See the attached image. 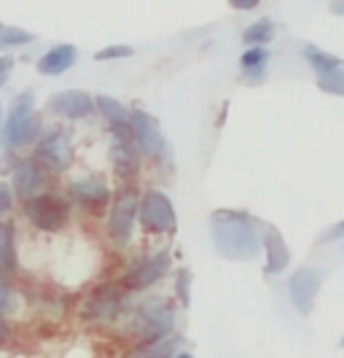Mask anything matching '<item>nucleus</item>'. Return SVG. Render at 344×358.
Returning <instances> with one entry per match:
<instances>
[{
    "mask_svg": "<svg viewBox=\"0 0 344 358\" xmlns=\"http://www.w3.org/2000/svg\"><path fill=\"white\" fill-rule=\"evenodd\" d=\"M8 180H11L22 205L52 192V176L43 170V164L36 157H17V162L11 164V178Z\"/></svg>",
    "mask_w": 344,
    "mask_h": 358,
    "instance_id": "nucleus-13",
    "label": "nucleus"
},
{
    "mask_svg": "<svg viewBox=\"0 0 344 358\" xmlns=\"http://www.w3.org/2000/svg\"><path fill=\"white\" fill-rule=\"evenodd\" d=\"M264 227L253 213L218 208L210 213V237L226 262H253L264 253Z\"/></svg>",
    "mask_w": 344,
    "mask_h": 358,
    "instance_id": "nucleus-1",
    "label": "nucleus"
},
{
    "mask_svg": "<svg viewBox=\"0 0 344 358\" xmlns=\"http://www.w3.org/2000/svg\"><path fill=\"white\" fill-rule=\"evenodd\" d=\"M181 345H183L181 334H175V337L162 340V342L132 345V348H129V353H127V358H175L178 353H181Z\"/></svg>",
    "mask_w": 344,
    "mask_h": 358,
    "instance_id": "nucleus-20",
    "label": "nucleus"
},
{
    "mask_svg": "<svg viewBox=\"0 0 344 358\" xmlns=\"http://www.w3.org/2000/svg\"><path fill=\"white\" fill-rule=\"evenodd\" d=\"M339 240L344 243V218L342 221H336L334 227H328L326 232L317 237V243H320V245H331V243H339Z\"/></svg>",
    "mask_w": 344,
    "mask_h": 358,
    "instance_id": "nucleus-31",
    "label": "nucleus"
},
{
    "mask_svg": "<svg viewBox=\"0 0 344 358\" xmlns=\"http://www.w3.org/2000/svg\"><path fill=\"white\" fill-rule=\"evenodd\" d=\"M129 305H132V294L119 280H108L87 291V296L78 302V318L94 329H108L124 321Z\"/></svg>",
    "mask_w": 344,
    "mask_h": 358,
    "instance_id": "nucleus-4",
    "label": "nucleus"
},
{
    "mask_svg": "<svg viewBox=\"0 0 344 358\" xmlns=\"http://www.w3.org/2000/svg\"><path fill=\"white\" fill-rule=\"evenodd\" d=\"M14 68H17V57L14 54H0V90L11 81Z\"/></svg>",
    "mask_w": 344,
    "mask_h": 358,
    "instance_id": "nucleus-30",
    "label": "nucleus"
},
{
    "mask_svg": "<svg viewBox=\"0 0 344 358\" xmlns=\"http://www.w3.org/2000/svg\"><path fill=\"white\" fill-rule=\"evenodd\" d=\"M191 283H194L191 269L188 267L175 269V278H172V299H178V305H181L183 310L191 305Z\"/></svg>",
    "mask_w": 344,
    "mask_h": 358,
    "instance_id": "nucleus-24",
    "label": "nucleus"
},
{
    "mask_svg": "<svg viewBox=\"0 0 344 358\" xmlns=\"http://www.w3.org/2000/svg\"><path fill=\"white\" fill-rule=\"evenodd\" d=\"M172 269V253L167 248H154L143 251L129 262L124 272L119 275V283L127 288L129 294H145L151 288H156Z\"/></svg>",
    "mask_w": 344,
    "mask_h": 358,
    "instance_id": "nucleus-6",
    "label": "nucleus"
},
{
    "mask_svg": "<svg viewBox=\"0 0 344 358\" xmlns=\"http://www.w3.org/2000/svg\"><path fill=\"white\" fill-rule=\"evenodd\" d=\"M342 248H344V245H342Z\"/></svg>",
    "mask_w": 344,
    "mask_h": 358,
    "instance_id": "nucleus-39",
    "label": "nucleus"
},
{
    "mask_svg": "<svg viewBox=\"0 0 344 358\" xmlns=\"http://www.w3.org/2000/svg\"><path fill=\"white\" fill-rule=\"evenodd\" d=\"M132 54H135V49L127 46V43H110V46L97 49V52H94V59H97V62H116V59H127Z\"/></svg>",
    "mask_w": 344,
    "mask_h": 358,
    "instance_id": "nucleus-28",
    "label": "nucleus"
},
{
    "mask_svg": "<svg viewBox=\"0 0 344 358\" xmlns=\"http://www.w3.org/2000/svg\"><path fill=\"white\" fill-rule=\"evenodd\" d=\"M121 323L132 345L170 340L178 334V305L170 296L151 294L132 302Z\"/></svg>",
    "mask_w": 344,
    "mask_h": 358,
    "instance_id": "nucleus-2",
    "label": "nucleus"
},
{
    "mask_svg": "<svg viewBox=\"0 0 344 358\" xmlns=\"http://www.w3.org/2000/svg\"><path fill=\"white\" fill-rule=\"evenodd\" d=\"M108 162L113 176L124 183H135L140 176V162L143 154L135 143V132H132V122L129 124L108 127Z\"/></svg>",
    "mask_w": 344,
    "mask_h": 358,
    "instance_id": "nucleus-10",
    "label": "nucleus"
},
{
    "mask_svg": "<svg viewBox=\"0 0 344 358\" xmlns=\"http://www.w3.org/2000/svg\"><path fill=\"white\" fill-rule=\"evenodd\" d=\"M339 348H344V334H342V340H339Z\"/></svg>",
    "mask_w": 344,
    "mask_h": 358,
    "instance_id": "nucleus-38",
    "label": "nucleus"
},
{
    "mask_svg": "<svg viewBox=\"0 0 344 358\" xmlns=\"http://www.w3.org/2000/svg\"><path fill=\"white\" fill-rule=\"evenodd\" d=\"M140 197L143 192L135 183H121L105 215V234L116 248H129L135 240V229L140 224Z\"/></svg>",
    "mask_w": 344,
    "mask_h": 358,
    "instance_id": "nucleus-5",
    "label": "nucleus"
},
{
    "mask_svg": "<svg viewBox=\"0 0 344 358\" xmlns=\"http://www.w3.org/2000/svg\"><path fill=\"white\" fill-rule=\"evenodd\" d=\"M19 278V245L14 221H0V283Z\"/></svg>",
    "mask_w": 344,
    "mask_h": 358,
    "instance_id": "nucleus-17",
    "label": "nucleus"
},
{
    "mask_svg": "<svg viewBox=\"0 0 344 358\" xmlns=\"http://www.w3.org/2000/svg\"><path fill=\"white\" fill-rule=\"evenodd\" d=\"M6 122V106H3V100H0V127Z\"/></svg>",
    "mask_w": 344,
    "mask_h": 358,
    "instance_id": "nucleus-35",
    "label": "nucleus"
},
{
    "mask_svg": "<svg viewBox=\"0 0 344 358\" xmlns=\"http://www.w3.org/2000/svg\"><path fill=\"white\" fill-rule=\"evenodd\" d=\"M11 345V321L0 315V348Z\"/></svg>",
    "mask_w": 344,
    "mask_h": 358,
    "instance_id": "nucleus-33",
    "label": "nucleus"
},
{
    "mask_svg": "<svg viewBox=\"0 0 344 358\" xmlns=\"http://www.w3.org/2000/svg\"><path fill=\"white\" fill-rule=\"evenodd\" d=\"M17 205V192L11 186V180L0 178V221H8V215Z\"/></svg>",
    "mask_w": 344,
    "mask_h": 358,
    "instance_id": "nucleus-29",
    "label": "nucleus"
},
{
    "mask_svg": "<svg viewBox=\"0 0 344 358\" xmlns=\"http://www.w3.org/2000/svg\"><path fill=\"white\" fill-rule=\"evenodd\" d=\"M274 33H277V24L269 17H264L242 30V43H245V49L248 46H269L274 41Z\"/></svg>",
    "mask_w": 344,
    "mask_h": 358,
    "instance_id": "nucleus-23",
    "label": "nucleus"
},
{
    "mask_svg": "<svg viewBox=\"0 0 344 358\" xmlns=\"http://www.w3.org/2000/svg\"><path fill=\"white\" fill-rule=\"evenodd\" d=\"M38 38L36 33L17 27V24H6V33H3V49H22V46H33Z\"/></svg>",
    "mask_w": 344,
    "mask_h": 358,
    "instance_id": "nucleus-26",
    "label": "nucleus"
},
{
    "mask_svg": "<svg viewBox=\"0 0 344 358\" xmlns=\"http://www.w3.org/2000/svg\"><path fill=\"white\" fill-rule=\"evenodd\" d=\"M132 132H135V143L140 148L143 159L156 164L159 170H167L172 164V148L167 143L156 116H151L143 108H132Z\"/></svg>",
    "mask_w": 344,
    "mask_h": 358,
    "instance_id": "nucleus-11",
    "label": "nucleus"
},
{
    "mask_svg": "<svg viewBox=\"0 0 344 358\" xmlns=\"http://www.w3.org/2000/svg\"><path fill=\"white\" fill-rule=\"evenodd\" d=\"M234 11H255L261 6V0H226Z\"/></svg>",
    "mask_w": 344,
    "mask_h": 358,
    "instance_id": "nucleus-32",
    "label": "nucleus"
},
{
    "mask_svg": "<svg viewBox=\"0 0 344 358\" xmlns=\"http://www.w3.org/2000/svg\"><path fill=\"white\" fill-rule=\"evenodd\" d=\"M267 68H269V52L267 46H248L242 57H239V76L250 84L258 87L267 78Z\"/></svg>",
    "mask_w": 344,
    "mask_h": 358,
    "instance_id": "nucleus-19",
    "label": "nucleus"
},
{
    "mask_svg": "<svg viewBox=\"0 0 344 358\" xmlns=\"http://www.w3.org/2000/svg\"><path fill=\"white\" fill-rule=\"evenodd\" d=\"M46 110L59 122H87L97 113V100L84 90H62L46 100Z\"/></svg>",
    "mask_w": 344,
    "mask_h": 358,
    "instance_id": "nucleus-15",
    "label": "nucleus"
},
{
    "mask_svg": "<svg viewBox=\"0 0 344 358\" xmlns=\"http://www.w3.org/2000/svg\"><path fill=\"white\" fill-rule=\"evenodd\" d=\"M301 57H304V62L312 68L315 76H323V73H331L344 65L342 57L326 52V49H320V46H315V43H304V46H301Z\"/></svg>",
    "mask_w": 344,
    "mask_h": 358,
    "instance_id": "nucleus-21",
    "label": "nucleus"
},
{
    "mask_svg": "<svg viewBox=\"0 0 344 358\" xmlns=\"http://www.w3.org/2000/svg\"><path fill=\"white\" fill-rule=\"evenodd\" d=\"M328 11H331L334 17H344V0H331V3H328Z\"/></svg>",
    "mask_w": 344,
    "mask_h": 358,
    "instance_id": "nucleus-34",
    "label": "nucleus"
},
{
    "mask_svg": "<svg viewBox=\"0 0 344 358\" xmlns=\"http://www.w3.org/2000/svg\"><path fill=\"white\" fill-rule=\"evenodd\" d=\"M94 100H97V113L105 119L108 127L129 124L132 122V108H127L121 100H116L110 94H94Z\"/></svg>",
    "mask_w": 344,
    "mask_h": 358,
    "instance_id": "nucleus-22",
    "label": "nucleus"
},
{
    "mask_svg": "<svg viewBox=\"0 0 344 358\" xmlns=\"http://www.w3.org/2000/svg\"><path fill=\"white\" fill-rule=\"evenodd\" d=\"M140 229L148 237H172L178 232V210L167 192L148 186L140 197Z\"/></svg>",
    "mask_w": 344,
    "mask_h": 358,
    "instance_id": "nucleus-12",
    "label": "nucleus"
},
{
    "mask_svg": "<svg viewBox=\"0 0 344 358\" xmlns=\"http://www.w3.org/2000/svg\"><path fill=\"white\" fill-rule=\"evenodd\" d=\"M3 33H6V24L0 22V54H3Z\"/></svg>",
    "mask_w": 344,
    "mask_h": 358,
    "instance_id": "nucleus-36",
    "label": "nucleus"
},
{
    "mask_svg": "<svg viewBox=\"0 0 344 358\" xmlns=\"http://www.w3.org/2000/svg\"><path fill=\"white\" fill-rule=\"evenodd\" d=\"M24 221L38 234H59L70 227L73 202L68 194H59L57 189L40 194V197L24 202Z\"/></svg>",
    "mask_w": 344,
    "mask_h": 358,
    "instance_id": "nucleus-7",
    "label": "nucleus"
},
{
    "mask_svg": "<svg viewBox=\"0 0 344 358\" xmlns=\"http://www.w3.org/2000/svg\"><path fill=\"white\" fill-rule=\"evenodd\" d=\"M19 310H22V294L14 288V283H0V315L11 321Z\"/></svg>",
    "mask_w": 344,
    "mask_h": 358,
    "instance_id": "nucleus-25",
    "label": "nucleus"
},
{
    "mask_svg": "<svg viewBox=\"0 0 344 358\" xmlns=\"http://www.w3.org/2000/svg\"><path fill=\"white\" fill-rule=\"evenodd\" d=\"M290 264V248L285 237L280 234L277 227L267 224L264 227V275L267 278H277L283 275Z\"/></svg>",
    "mask_w": 344,
    "mask_h": 358,
    "instance_id": "nucleus-16",
    "label": "nucleus"
},
{
    "mask_svg": "<svg viewBox=\"0 0 344 358\" xmlns=\"http://www.w3.org/2000/svg\"><path fill=\"white\" fill-rule=\"evenodd\" d=\"M33 157H36L43 170L49 176H65L73 170V162H75V143H73V135L65 127H46L40 141L33 148Z\"/></svg>",
    "mask_w": 344,
    "mask_h": 358,
    "instance_id": "nucleus-9",
    "label": "nucleus"
},
{
    "mask_svg": "<svg viewBox=\"0 0 344 358\" xmlns=\"http://www.w3.org/2000/svg\"><path fill=\"white\" fill-rule=\"evenodd\" d=\"M75 62H78V49L73 43H54L52 49H46L38 57L36 71L46 78H57V76L70 71Z\"/></svg>",
    "mask_w": 344,
    "mask_h": 358,
    "instance_id": "nucleus-18",
    "label": "nucleus"
},
{
    "mask_svg": "<svg viewBox=\"0 0 344 358\" xmlns=\"http://www.w3.org/2000/svg\"><path fill=\"white\" fill-rule=\"evenodd\" d=\"M323 269L312 267V264H304V267L293 269L288 278V299L293 310L299 315H312L315 310V302H317V294L323 288Z\"/></svg>",
    "mask_w": 344,
    "mask_h": 358,
    "instance_id": "nucleus-14",
    "label": "nucleus"
},
{
    "mask_svg": "<svg viewBox=\"0 0 344 358\" xmlns=\"http://www.w3.org/2000/svg\"><path fill=\"white\" fill-rule=\"evenodd\" d=\"M315 81H317L320 92L334 94V97H344V65L331 73H323V76H315Z\"/></svg>",
    "mask_w": 344,
    "mask_h": 358,
    "instance_id": "nucleus-27",
    "label": "nucleus"
},
{
    "mask_svg": "<svg viewBox=\"0 0 344 358\" xmlns=\"http://www.w3.org/2000/svg\"><path fill=\"white\" fill-rule=\"evenodd\" d=\"M38 100L36 92L24 90L14 94L11 106L6 110V122L0 127V151L3 154H17L22 148H36L43 135V116L36 110Z\"/></svg>",
    "mask_w": 344,
    "mask_h": 358,
    "instance_id": "nucleus-3",
    "label": "nucleus"
},
{
    "mask_svg": "<svg viewBox=\"0 0 344 358\" xmlns=\"http://www.w3.org/2000/svg\"><path fill=\"white\" fill-rule=\"evenodd\" d=\"M65 194L70 199L78 210H84L87 215H108V208L116 192L108 183L105 176H97V173H81L65 183Z\"/></svg>",
    "mask_w": 344,
    "mask_h": 358,
    "instance_id": "nucleus-8",
    "label": "nucleus"
},
{
    "mask_svg": "<svg viewBox=\"0 0 344 358\" xmlns=\"http://www.w3.org/2000/svg\"><path fill=\"white\" fill-rule=\"evenodd\" d=\"M175 358H194V353H188V350H181V353H178Z\"/></svg>",
    "mask_w": 344,
    "mask_h": 358,
    "instance_id": "nucleus-37",
    "label": "nucleus"
}]
</instances>
